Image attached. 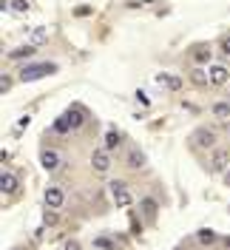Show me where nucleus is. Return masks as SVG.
<instances>
[{"mask_svg": "<svg viewBox=\"0 0 230 250\" xmlns=\"http://www.w3.org/2000/svg\"><path fill=\"white\" fill-rule=\"evenodd\" d=\"M54 71H60L54 62H37V65H26V68L20 71V80H23V83H31V80L48 77V74H54Z\"/></svg>", "mask_w": 230, "mask_h": 250, "instance_id": "f257e3e1", "label": "nucleus"}, {"mask_svg": "<svg viewBox=\"0 0 230 250\" xmlns=\"http://www.w3.org/2000/svg\"><path fill=\"white\" fill-rule=\"evenodd\" d=\"M190 140L196 142L199 148H216L219 134H216V128H210V125H202V128H196V131L190 134Z\"/></svg>", "mask_w": 230, "mask_h": 250, "instance_id": "f03ea898", "label": "nucleus"}, {"mask_svg": "<svg viewBox=\"0 0 230 250\" xmlns=\"http://www.w3.org/2000/svg\"><path fill=\"white\" fill-rule=\"evenodd\" d=\"M111 190H114V196H117V208H131L134 199H131V190L125 188V182H120V179L111 182Z\"/></svg>", "mask_w": 230, "mask_h": 250, "instance_id": "7ed1b4c3", "label": "nucleus"}, {"mask_svg": "<svg viewBox=\"0 0 230 250\" xmlns=\"http://www.w3.org/2000/svg\"><path fill=\"white\" fill-rule=\"evenodd\" d=\"M91 168H94V171H100V173L111 171V154L103 151V148H97V151L91 154Z\"/></svg>", "mask_w": 230, "mask_h": 250, "instance_id": "20e7f679", "label": "nucleus"}, {"mask_svg": "<svg viewBox=\"0 0 230 250\" xmlns=\"http://www.w3.org/2000/svg\"><path fill=\"white\" fill-rule=\"evenodd\" d=\"M228 77H230V71L225 68V65H219V62L208 65V80H210V85H225Z\"/></svg>", "mask_w": 230, "mask_h": 250, "instance_id": "39448f33", "label": "nucleus"}, {"mask_svg": "<svg viewBox=\"0 0 230 250\" xmlns=\"http://www.w3.org/2000/svg\"><path fill=\"white\" fill-rule=\"evenodd\" d=\"M125 162H128V168L139 171V168H145V162H148V159H145V154L139 151L137 145H131V148H128V156H125Z\"/></svg>", "mask_w": 230, "mask_h": 250, "instance_id": "423d86ee", "label": "nucleus"}, {"mask_svg": "<svg viewBox=\"0 0 230 250\" xmlns=\"http://www.w3.org/2000/svg\"><path fill=\"white\" fill-rule=\"evenodd\" d=\"M63 188H57V185H51V188H46V208H51V210H57V208H63Z\"/></svg>", "mask_w": 230, "mask_h": 250, "instance_id": "0eeeda50", "label": "nucleus"}, {"mask_svg": "<svg viewBox=\"0 0 230 250\" xmlns=\"http://www.w3.org/2000/svg\"><path fill=\"white\" fill-rule=\"evenodd\" d=\"M40 162H43L46 171H57L60 162H63V156L57 154V151H43V154H40Z\"/></svg>", "mask_w": 230, "mask_h": 250, "instance_id": "6e6552de", "label": "nucleus"}, {"mask_svg": "<svg viewBox=\"0 0 230 250\" xmlns=\"http://www.w3.org/2000/svg\"><path fill=\"white\" fill-rule=\"evenodd\" d=\"M210 162H213L216 171H225V168L230 165V151H228V148H216V154H213Z\"/></svg>", "mask_w": 230, "mask_h": 250, "instance_id": "1a4fd4ad", "label": "nucleus"}, {"mask_svg": "<svg viewBox=\"0 0 230 250\" xmlns=\"http://www.w3.org/2000/svg\"><path fill=\"white\" fill-rule=\"evenodd\" d=\"M139 213H142V219L153 222V219H156V202H153V199H142V202H139Z\"/></svg>", "mask_w": 230, "mask_h": 250, "instance_id": "9d476101", "label": "nucleus"}, {"mask_svg": "<svg viewBox=\"0 0 230 250\" xmlns=\"http://www.w3.org/2000/svg\"><path fill=\"white\" fill-rule=\"evenodd\" d=\"M34 51H37L34 46H20V48H12L9 57H12V60H26V57H34Z\"/></svg>", "mask_w": 230, "mask_h": 250, "instance_id": "9b49d317", "label": "nucleus"}, {"mask_svg": "<svg viewBox=\"0 0 230 250\" xmlns=\"http://www.w3.org/2000/svg\"><path fill=\"white\" fill-rule=\"evenodd\" d=\"M190 83H193V85H210L208 68H205V71H202V68H193V71H190Z\"/></svg>", "mask_w": 230, "mask_h": 250, "instance_id": "f8f14e48", "label": "nucleus"}, {"mask_svg": "<svg viewBox=\"0 0 230 250\" xmlns=\"http://www.w3.org/2000/svg\"><path fill=\"white\" fill-rule=\"evenodd\" d=\"M0 188H3V193H12V190L17 188V179L6 171V173H3V179H0Z\"/></svg>", "mask_w": 230, "mask_h": 250, "instance_id": "ddd939ff", "label": "nucleus"}, {"mask_svg": "<svg viewBox=\"0 0 230 250\" xmlns=\"http://www.w3.org/2000/svg\"><path fill=\"white\" fill-rule=\"evenodd\" d=\"M54 131H57V134H68V131H71V123H68V117H65V114L54 120Z\"/></svg>", "mask_w": 230, "mask_h": 250, "instance_id": "4468645a", "label": "nucleus"}, {"mask_svg": "<svg viewBox=\"0 0 230 250\" xmlns=\"http://www.w3.org/2000/svg\"><path fill=\"white\" fill-rule=\"evenodd\" d=\"M120 142H123V137H120V134H117V131L111 128V131L105 134V151H111V148H117Z\"/></svg>", "mask_w": 230, "mask_h": 250, "instance_id": "2eb2a0df", "label": "nucleus"}, {"mask_svg": "<svg viewBox=\"0 0 230 250\" xmlns=\"http://www.w3.org/2000/svg\"><path fill=\"white\" fill-rule=\"evenodd\" d=\"M65 117H68V123H71V128H77V125H83V120H85V117H83V111H80V108H71L68 114H65Z\"/></svg>", "mask_w": 230, "mask_h": 250, "instance_id": "dca6fc26", "label": "nucleus"}, {"mask_svg": "<svg viewBox=\"0 0 230 250\" xmlns=\"http://www.w3.org/2000/svg\"><path fill=\"white\" fill-rule=\"evenodd\" d=\"M196 239H199L202 245H213V242H216V233L205 228V230H199V233H196Z\"/></svg>", "mask_w": 230, "mask_h": 250, "instance_id": "f3484780", "label": "nucleus"}, {"mask_svg": "<svg viewBox=\"0 0 230 250\" xmlns=\"http://www.w3.org/2000/svg\"><path fill=\"white\" fill-rule=\"evenodd\" d=\"M213 114H216V117H230V103H216Z\"/></svg>", "mask_w": 230, "mask_h": 250, "instance_id": "a211bd4d", "label": "nucleus"}, {"mask_svg": "<svg viewBox=\"0 0 230 250\" xmlns=\"http://www.w3.org/2000/svg\"><path fill=\"white\" fill-rule=\"evenodd\" d=\"M219 51H222L225 57H230V34H228V37H222V40H219Z\"/></svg>", "mask_w": 230, "mask_h": 250, "instance_id": "6ab92c4d", "label": "nucleus"}, {"mask_svg": "<svg viewBox=\"0 0 230 250\" xmlns=\"http://www.w3.org/2000/svg\"><path fill=\"white\" fill-rule=\"evenodd\" d=\"M94 245H97V248H105V250H114V242H111V239H103V236H97Z\"/></svg>", "mask_w": 230, "mask_h": 250, "instance_id": "aec40b11", "label": "nucleus"}, {"mask_svg": "<svg viewBox=\"0 0 230 250\" xmlns=\"http://www.w3.org/2000/svg\"><path fill=\"white\" fill-rule=\"evenodd\" d=\"M210 60V48H196V62H208Z\"/></svg>", "mask_w": 230, "mask_h": 250, "instance_id": "412c9836", "label": "nucleus"}, {"mask_svg": "<svg viewBox=\"0 0 230 250\" xmlns=\"http://www.w3.org/2000/svg\"><path fill=\"white\" fill-rule=\"evenodd\" d=\"M165 85H168L170 91H179V85H182V80H179V77H165Z\"/></svg>", "mask_w": 230, "mask_h": 250, "instance_id": "4be33fe9", "label": "nucleus"}, {"mask_svg": "<svg viewBox=\"0 0 230 250\" xmlns=\"http://www.w3.org/2000/svg\"><path fill=\"white\" fill-rule=\"evenodd\" d=\"M46 225H57V210L46 208Z\"/></svg>", "mask_w": 230, "mask_h": 250, "instance_id": "5701e85b", "label": "nucleus"}, {"mask_svg": "<svg viewBox=\"0 0 230 250\" xmlns=\"http://www.w3.org/2000/svg\"><path fill=\"white\" fill-rule=\"evenodd\" d=\"M12 6H15V12H29V3L26 0H12Z\"/></svg>", "mask_w": 230, "mask_h": 250, "instance_id": "b1692460", "label": "nucleus"}, {"mask_svg": "<svg viewBox=\"0 0 230 250\" xmlns=\"http://www.w3.org/2000/svg\"><path fill=\"white\" fill-rule=\"evenodd\" d=\"M9 85H12V80H9L6 74H3V80H0V91L6 94V91H9Z\"/></svg>", "mask_w": 230, "mask_h": 250, "instance_id": "393cba45", "label": "nucleus"}, {"mask_svg": "<svg viewBox=\"0 0 230 250\" xmlns=\"http://www.w3.org/2000/svg\"><path fill=\"white\" fill-rule=\"evenodd\" d=\"M225 185H228V188H230V171H228V173H225Z\"/></svg>", "mask_w": 230, "mask_h": 250, "instance_id": "a878e982", "label": "nucleus"}, {"mask_svg": "<svg viewBox=\"0 0 230 250\" xmlns=\"http://www.w3.org/2000/svg\"><path fill=\"white\" fill-rule=\"evenodd\" d=\"M225 248H228V250H230V236H228V239H225Z\"/></svg>", "mask_w": 230, "mask_h": 250, "instance_id": "bb28decb", "label": "nucleus"}]
</instances>
